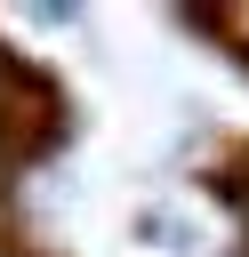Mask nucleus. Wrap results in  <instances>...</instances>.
Listing matches in <instances>:
<instances>
[{"label":"nucleus","instance_id":"obj_1","mask_svg":"<svg viewBox=\"0 0 249 257\" xmlns=\"http://www.w3.org/2000/svg\"><path fill=\"white\" fill-rule=\"evenodd\" d=\"M225 32H233V40H249V8H233V16H225Z\"/></svg>","mask_w":249,"mask_h":257}]
</instances>
